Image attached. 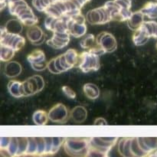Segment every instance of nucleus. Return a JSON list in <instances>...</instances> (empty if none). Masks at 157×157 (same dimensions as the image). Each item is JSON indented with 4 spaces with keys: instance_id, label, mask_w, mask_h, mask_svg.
Returning a JSON list of instances; mask_svg holds the SVG:
<instances>
[{
    "instance_id": "1",
    "label": "nucleus",
    "mask_w": 157,
    "mask_h": 157,
    "mask_svg": "<svg viewBox=\"0 0 157 157\" xmlns=\"http://www.w3.org/2000/svg\"><path fill=\"white\" fill-rule=\"evenodd\" d=\"M64 151L72 157H86L88 154L90 144L87 138H65L64 144Z\"/></svg>"
},
{
    "instance_id": "2",
    "label": "nucleus",
    "mask_w": 157,
    "mask_h": 157,
    "mask_svg": "<svg viewBox=\"0 0 157 157\" xmlns=\"http://www.w3.org/2000/svg\"><path fill=\"white\" fill-rule=\"evenodd\" d=\"M80 55L75 49H68L65 53L55 58V67L59 74L65 72L78 65Z\"/></svg>"
},
{
    "instance_id": "3",
    "label": "nucleus",
    "mask_w": 157,
    "mask_h": 157,
    "mask_svg": "<svg viewBox=\"0 0 157 157\" xmlns=\"http://www.w3.org/2000/svg\"><path fill=\"white\" fill-rule=\"evenodd\" d=\"M78 67L84 73L97 71L101 67L100 58L98 55L89 52H84L80 55Z\"/></svg>"
},
{
    "instance_id": "4",
    "label": "nucleus",
    "mask_w": 157,
    "mask_h": 157,
    "mask_svg": "<svg viewBox=\"0 0 157 157\" xmlns=\"http://www.w3.org/2000/svg\"><path fill=\"white\" fill-rule=\"evenodd\" d=\"M0 43L2 45L11 48L15 52L21 50L25 44V39L20 35L11 34L6 31L5 26L1 27Z\"/></svg>"
},
{
    "instance_id": "5",
    "label": "nucleus",
    "mask_w": 157,
    "mask_h": 157,
    "mask_svg": "<svg viewBox=\"0 0 157 157\" xmlns=\"http://www.w3.org/2000/svg\"><path fill=\"white\" fill-rule=\"evenodd\" d=\"M86 21L90 25H104L112 19L108 11L102 6L89 11L86 15Z\"/></svg>"
},
{
    "instance_id": "6",
    "label": "nucleus",
    "mask_w": 157,
    "mask_h": 157,
    "mask_svg": "<svg viewBox=\"0 0 157 157\" xmlns=\"http://www.w3.org/2000/svg\"><path fill=\"white\" fill-rule=\"evenodd\" d=\"M25 96L29 97L41 91L44 87V81L40 75H34L23 81Z\"/></svg>"
},
{
    "instance_id": "7",
    "label": "nucleus",
    "mask_w": 157,
    "mask_h": 157,
    "mask_svg": "<svg viewBox=\"0 0 157 157\" xmlns=\"http://www.w3.org/2000/svg\"><path fill=\"white\" fill-rule=\"evenodd\" d=\"M117 137H92L89 139L90 148L108 153L117 142Z\"/></svg>"
},
{
    "instance_id": "8",
    "label": "nucleus",
    "mask_w": 157,
    "mask_h": 157,
    "mask_svg": "<svg viewBox=\"0 0 157 157\" xmlns=\"http://www.w3.org/2000/svg\"><path fill=\"white\" fill-rule=\"evenodd\" d=\"M70 117L68 110L65 105L57 104L51 108L48 111V118L53 123L64 124Z\"/></svg>"
},
{
    "instance_id": "9",
    "label": "nucleus",
    "mask_w": 157,
    "mask_h": 157,
    "mask_svg": "<svg viewBox=\"0 0 157 157\" xmlns=\"http://www.w3.org/2000/svg\"><path fill=\"white\" fill-rule=\"evenodd\" d=\"M96 42L101 46L105 53H111L117 48V42L112 34L103 32L100 33L96 38Z\"/></svg>"
},
{
    "instance_id": "10",
    "label": "nucleus",
    "mask_w": 157,
    "mask_h": 157,
    "mask_svg": "<svg viewBox=\"0 0 157 157\" xmlns=\"http://www.w3.org/2000/svg\"><path fill=\"white\" fill-rule=\"evenodd\" d=\"M27 60L30 63L32 69L36 71H42L48 67V62L43 51L40 49L33 51L27 57Z\"/></svg>"
},
{
    "instance_id": "11",
    "label": "nucleus",
    "mask_w": 157,
    "mask_h": 157,
    "mask_svg": "<svg viewBox=\"0 0 157 157\" xmlns=\"http://www.w3.org/2000/svg\"><path fill=\"white\" fill-rule=\"evenodd\" d=\"M17 18L21 21L23 25L29 27L35 26L38 23V19L36 15L34 14L33 11L31 9V7L27 6L21 9L16 15Z\"/></svg>"
},
{
    "instance_id": "12",
    "label": "nucleus",
    "mask_w": 157,
    "mask_h": 157,
    "mask_svg": "<svg viewBox=\"0 0 157 157\" xmlns=\"http://www.w3.org/2000/svg\"><path fill=\"white\" fill-rule=\"evenodd\" d=\"M70 36V33H53L52 38L47 41V44L55 49H61L67 45Z\"/></svg>"
},
{
    "instance_id": "13",
    "label": "nucleus",
    "mask_w": 157,
    "mask_h": 157,
    "mask_svg": "<svg viewBox=\"0 0 157 157\" xmlns=\"http://www.w3.org/2000/svg\"><path fill=\"white\" fill-rule=\"evenodd\" d=\"M26 35H27L28 39L34 45H40V44H43L45 40L44 32L41 30V28L38 27V25L29 27Z\"/></svg>"
},
{
    "instance_id": "14",
    "label": "nucleus",
    "mask_w": 157,
    "mask_h": 157,
    "mask_svg": "<svg viewBox=\"0 0 157 157\" xmlns=\"http://www.w3.org/2000/svg\"><path fill=\"white\" fill-rule=\"evenodd\" d=\"M68 31L71 36H74L75 38H81L86 35L87 25L85 23L75 21L72 17L69 16Z\"/></svg>"
},
{
    "instance_id": "15",
    "label": "nucleus",
    "mask_w": 157,
    "mask_h": 157,
    "mask_svg": "<svg viewBox=\"0 0 157 157\" xmlns=\"http://www.w3.org/2000/svg\"><path fill=\"white\" fill-rule=\"evenodd\" d=\"M137 139L140 147L148 156L157 150V137H137Z\"/></svg>"
},
{
    "instance_id": "16",
    "label": "nucleus",
    "mask_w": 157,
    "mask_h": 157,
    "mask_svg": "<svg viewBox=\"0 0 157 157\" xmlns=\"http://www.w3.org/2000/svg\"><path fill=\"white\" fill-rule=\"evenodd\" d=\"M21 65L17 61H10L6 63L4 67V74L9 78L18 77L21 72Z\"/></svg>"
},
{
    "instance_id": "17",
    "label": "nucleus",
    "mask_w": 157,
    "mask_h": 157,
    "mask_svg": "<svg viewBox=\"0 0 157 157\" xmlns=\"http://www.w3.org/2000/svg\"><path fill=\"white\" fill-rule=\"evenodd\" d=\"M8 90L12 97L16 98H23L25 96L23 83L15 80H12L8 84Z\"/></svg>"
},
{
    "instance_id": "18",
    "label": "nucleus",
    "mask_w": 157,
    "mask_h": 157,
    "mask_svg": "<svg viewBox=\"0 0 157 157\" xmlns=\"http://www.w3.org/2000/svg\"><path fill=\"white\" fill-rule=\"evenodd\" d=\"M150 38V35L143 25L138 30L134 32L133 35V41L136 46L144 45L149 41Z\"/></svg>"
},
{
    "instance_id": "19",
    "label": "nucleus",
    "mask_w": 157,
    "mask_h": 157,
    "mask_svg": "<svg viewBox=\"0 0 157 157\" xmlns=\"http://www.w3.org/2000/svg\"><path fill=\"white\" fill-rule=\"evenodd\" d=\"M144 23V15L140 12V10L137 12H133L130 19L127 21V25L130 30L136 32L140 29Z\"/></svg>"
},
{
    "instance_id": "20",
    "label": "nucleus",
    "mask_w": 157,
    "mask_h": 157,
    "mask_svg": "<svg viewBox=\"0 0 157 157\" xmlns=\"http://www.w3.org/2000/svg\"><path fill=\"white\" fill-rule=\"evenodd\" d=\"M104 6L108 11L112 20L121 21V12L122 10V8L114 0L107 2Z\"/></svg>"
},
{
    "instance_id": "21",
    "label": "nucleus",
    "mask_w": 157,
    "mask_h": 157,
    "mask_svg": "<svg viewBox=\"0 0 157 157\" xmlns=\"http://www.w3.org/2000/svg\"><path fill=\"white\" fill-rule=\"evenodd\" d=\"M87 117V111L85 107L82 106H77L70 113V117L75 123H83L85 121Z\"/></svg>"
},
{
    "instance_id": "22",
    "label": "nucleus",
    "mask_w": 157,
    "mask_h": 157,
    "mask_svg": "<svg viewBox=\"0 0 157 157\" xmlns=\"http://www.w3.org/2000/svg\"><path fill=\"white\" fill-rule=\"evenodd\" d=\"M132 138H122L118 144V151L123 157H136L132 153L131 144Z\"/></svg>"
},
{
    "instance_id": "23",
    "label": "nucleus",
    "mask_w": 157,
    "mask_h": 157,
    "mask_svg": "<svg viewBox=\"0 0 157 157\" xmlns=\"http://www.w3.org/2000/svg\"><path fill=\"white\" fill-rule=\"evenodd\" d=\"M83 90H84V94L88 99L96 100L99 98L100 89L98 88L96 84L87 83V84H85L84 85Z\"/></svg>"
},
{
    "instance_id": "24",
    "label": "nucleus",
    "mask_w": 157,
    "mask_h": 157,
    "mask_svg": "<svg viewBox=\"0 0 157 157\" xmlns=\"http://www.w3.org/2000/svg\"><path fill=\"white\" fill-rule=\"evenodd\" d=\"M5 27H6V31L9 33L19 35L23 29V24L18 18L17 19H11L7 21Z\"/></svg>"
},
{
    "instance_id": "25",
    "label": "nucleus",
    "mask_w": 157,
    "mask_h": 157,
    "mask_svg": "<svg viewBox=\"0 0 157 157\" xmlns=\"http://www.w3.org/2000/svg\"><path fill=\"white\" fill-rule=\"evenodd\" d=\"M140 12L144 15V16L148 17L151 19L157 18V2H147L142 9Z\"/></svg>"
},
{
    "instance_id": "26",
    "label": "nucleus",
    "mask_w": 157,
    "mask_h": 157,
    "mask_svg": "<svg viewBox=\"0 0 157 157\" xmlns=\"http://www.w3.org/2000/svg\"><path fill=\"white\" fill-rule=\"evenodd\" d=\"M29 6V5L25 2V0H17V1L11 2L8 3V8L10 14L14 16H16L17 14L23 9L24 8Z\"/></svg>"
},
{
    "instance_id": "27",
    "label": "nucleus",
    "mask_w": 157,
    "mask_h": 157,
    "mask_svg": "<svg viewBox=\"0 0 157 157\" xmlns=\"http://www.w3.org/2000/svg\"><path fill=\"white\" fill-rule=\"evenodd\" d=\"M33 122L38 126H44L47 124L48 118V113L42 110H36L32 116Z\"/></svg>"
},
{
    "instance_id": "28",
    "label": "nucleus",
    "mask_w": 157,
    "mask_h": 157,
    "mask_svg": "<svg viewBox=\"0 0 157 157\" xmlns=\"http://www.w3.org/2000/svg\"><path fill=\"white\" fill-rule=\"evenodd\" d=\"M96 44V38L92 34H87L84 35V38L80 41V45L81 46V48L84 49H87V51L93 48Z\"/></svg>"
},
{
    "instance_id": "29",
    "label": "nucleus",
    "mask_w": 157,
    "mask_h": 157,
    "mask_svg": "<svg viewBox=\"0 0 157 157\" xmlns=\"http://www.w3.org/2000/svg\"><path fill=\"white\" fill-rule=\"evenodd\" d=\"M15 51L5 45H0V60L5 62H9L15 56Z\"/></svg>"
},
{
    "instance_id": "30",
    "label": "nucleus",
    "mask_w": 157,
    "mask_h": 157,
    "mask_svg": "<svg viewBox=\"0 0 157 157\" xmlns=\"http://www.w3.org/2000/svg\"><path fill=\"white\" fill-rule=\"evenodd\" d=\"M130 147H131L132 153L136 157H147L148 155L146 153H144V150L141 149L140 147L139 143H138L137 137H133L131 140V144H130Z\"/></svg>"
},
{
    "instance_id": "31",
    "label": "nucleus",
    "mask_w": 157,
    "mask_h": 157,
    "mask_svg": "<svg viewBox=\"0 0 157 157\" xmlns=\"http://www.w3.org/2000/svg\"><path fill=\"white\" fill-rule=\"evenodd\" d=\"M18 150L16 156L27 154L28 148H29V137H18Z\"/></svg>"
},
{
    "instance_id": "32",
    "label": "nucleus",
    "mask_w": 157,
    "mask_h": 157,
    "mask_svg": "<svg viewBox=\"0 0 157 157\" xmlns=\"http://www.w3.org/2000/svg\"><path fill=\"white\" fill-rule=\"evenodd\" d=\"M143 25L147 29V32L150 35V38L153 37V38H157V22L154 21H144Z\"/></svg>"
},
{
    "instance_id": "33",
    "label": "nucleus",
    "mask_w": 157,
    "mask_h": 157,
    "mask_svg": "<svg viewBox=\"0 0 157 157\" xmlns=\"http://www.w3.org/2000/svg\"><path fill=\"white\" fill-rule=\"evenodd\" d=\"M6 151L12 157L17 156L18 150V137H11V141L9 146L6 149Z\"/></svg>"
},
{
    "instance_id": "34",
    "label": "nucleus",
    "mask_w": 157,
    "mask_h": 157,
    "mask_svg": "<svg viewBox=\"0 0 157 157\" xmlns=\"http://www.w3.org/2000/svg\"><path fill=\"white\" fill-rule=\"evenodd\" d=\"M50 0H32V5L39 12H44L50 5Z\"/></svg>"
},
{
    "instance_id": "35",
    "label": "nucleus",
    "mask_w": 157,
    "mask_h": 157,
    "mask_svg": "<svg viewBox=\"0 0 157 157\" xmlns=\"http://www.w3.org/2000/svg\"><path fill=\"white\" fill-rule=\"evenodd\" d=\"M38 151V145H37L36 137H29V148H28L27 154L37 155Z\"/></svg>"
},
{
    "instance_id": "36",
    "label": "nucleus",
    "mask_w": 157,
    "mask_h": 157,
    "mask_svg": "<svg viewBox=\"0 0 157 157\" xmlns=\"http://www.w3.org/2000/svg\"><path fill=\"white\" fill-rule=\"evenodd\" d=\"M65 138L62 137H53V145H52V155L55 154L59 150L61 146L64 144Z\"/></svg>"
},
{
    "instance_id": "37",
    "label": "nucleus",
    "mask_w": 157,
    "mask_h": 157,
    "mask_svg": "<svg viewBox=\"0 0 157 157\" xmlns=\"http://www.w3.org/2000/svg\"><path fill=\"white\" fill-rule=\"evenodd\" d=\"M37 145H38V151L37 155L44 156L45 155V140L44 137H36Z\"/></svg>"
},
{
    "instance_id": "38",
    "label": "nucleus",
    "mask_w": 157,
    "mask_h": 157,
    "mask_svg": "<svg viewBox=\"0 0 157 157\" xmlns=\"http://www.w3.org/2000/svg\"><path fill=\"white\" fill-rule=\"evenodd\" d=\"M86 157H109L108 153H104V152L99 151V150H94V149H89L88 154Z\"/></svg>"
},
{
    "instance_id": "39",
    "label": "nucleus",
    "mask_w": 157,
    "mask_h": 157,
    "mask_svg": "<svg viewBox=\"0 0 157 157\" xmlns=\"http://www.w3.org/2000/svg\"><path fill=\"white\" fill-rule=\"evenodd\" d=\"M45 140V155H52L53 137H44Z\"/></svg>"
},
{
    "instance_id": "40",
    "label": "nucleus",
    "mask_w": 157,
    "mask_h": 157,
    "mask_svg": "<svg viewBox=\"0 0 157 157\" xmlns=\"http://www.w3.org/2000/svg\"><path fill=\"white\" fill-rule=\"evenodd\" d=\"M61 89H62L63 93L70 99H75L76 98V93L68 86H64Z\"/></svg>"
},
{
    "instance_id": "41",
    "label": "nucleus",
    "mask_w": 157,
    "mask_h": 157,
    "mask_svg": "<svg viewBox=\"0 0 157 157\" xmlns=\"http://www.w3.org/2000/svg\"><path fill=\"white\" fill-rule=\"evenodd\" d=\"M122 9H130L132 6V0H114Z\"/></svg>"
},
{
    "instance_id": "42",
    "label": "nucleus",
    "mask_w": 157,
    "mask_h": 157,
    "mask_svg": "<svg viewBox=\"0 0 157 157\" xmlns=\"http://www.w3.org/2000/svg\"><path fill=\"white\" fill-rule=\"evenodd\" d=\"M47 68L48 69L49 71L52 74H55V75H58L59 74V72L57 70L56 67H55V58L51 60L50 61L48 62V67Z\"/></svg>"
},
{
    "instance_id": "43",
    "label": "nucleus",
    "mask_w": 157,
    "mask_h": 157,
    "mask_svg": "<svg viewBox=\"0 0 157 157\" xmlns=\"http://www.w3.org/2000/svg\"><path fill=\"white\" fill-rule=\"evenodd\" d=\"M11 137H1V150H6L9 146Z\"/></svg>"
},
{
    "instance_id": "44",
    "label": "nucleus",
    "mask_w": 157,
    "mask_h": 157,
    "mask_svg": "<svg viewBox=\"0 0 157 157\" xmlns=\"http://www.w3.org/2000/svg\"><path fill=\"white\" fill-rule=\"evenodd\" d=\"M72 1L75 3V5H76L79 9H81V8H82L86 3L91 1V0H72Z\"/></svg>"
},
{
    "instance_id": "45",
    "label": "nucleus",
    "mask_w": 157,
    "mask_h": 157,
    "mask_svg": "<svg viewBox=\"0 0 157 157\" xmlns=\"http://www.w3.org/2000/svg\"><path fill=\"white\" fill-rule=\"evenodd\" d=\"M107 123L106 121V120L102 117L98 118L94 121V125H107Z\"/></svg>"
},
{
    "instance_id": "46",
    "label": "nucleus",
    "mask_w": 157,
    "mask_h": 157,
    "mask_svg": "<svg viewBox=\"0 0 157 157\" xmlns=\"http://www.w3.org/2000/svg\"><path fill=\"white\" fill-rule=\"evenodd\" d=\"M8 6V2L6 0H0V9L3 10Z\"/></svg>"
},
{
    "instance_id": "47",
    "label": "nucleus",
    "mask_w": 157,
    "mask_h": 157,
    "mask_svg": "<svg viewBox=\"0 0 157 157\" xmlns=\"http://www.w3.org/2000/svg\"><path fill=\"white\" fill-rule=\"evenodd\" d=\"M21 157H41V156H39V155H32V154H25Z\"/></svg>"
},
{
    "instance_id": "48",
    "label": "nucleus",
    "mask_w": 157,
    "mask_h": 157,
    "mask_svg": "<svg viewBox=\"0 0 157 157\" xmlns=\"http://www.w3.org/2000/svg\"><path fill=\"white\" fill-rule=\"evenodd\" d=\"M147 157H157V150H156V151L153 152V153H150V154L149 155V156Z\"/></svg>"
},
{
    "instance_id": "49",
    "label": "nucleus",
    "mask_w": 157,
    "mask_h": 157,
    "mask_svg": "<svg viewBox=\"0 0 157 157\" xmlns=\"http://www.w3.org/2000/svg\"><path fill=\"white\" fill-rule=\"evenodd\" d=\"M58 1H60V0H50L51 3H54L55 2H58Z\"/></svg>"
},
{
    "instance_id": "50",
    "label": "nucleus",
    "mask_w": 157,
    "mask_h": 157,
    "mask_svg": "<svg viewBox=\"0 0 157 157\" xmlns=\"http://www.w3.org/2000/svg\"><path fill=\"white\" fill-rule=\"evenodd\" d=\"M7 1V2H14V1H17V0H6Z\"/></svg>"
}]
</instances>
